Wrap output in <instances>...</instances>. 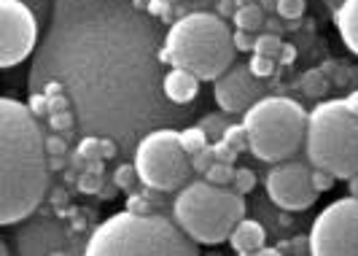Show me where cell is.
I'll list each match as a JSON object with an SVG mask.
<instances>
[{
  "label": "cell",
  "instance_id": "8fae6325",
  "mask_svg": "<svg viewBox=\"0 0 358 256\" xmlns=\"http://www.w3.org/2000/svg\"><path fill=\"white\" fill-rule=\"evenodd\" d=\"M267 194L283 211H307L318 200V189L313 186V165L299 159L275 162L267 173Z\"/></svg>",
  "mask_w": 358,
  "mask_h": 256
},
{
  "label": "cell",
  "instance_id": "9c48e42d",
  "mask_svg": "<svg viewBox=\"0 0 358 256\" xmlns=\"http://www.w3.org/2000/svg\"><path fill=\"white\" fill-rule=\"evenodd\" d=\"M310 254H358V197H340L326 205L310 227Z\"/></svg>",
  "mask_w": 358,
  "mask_h": 256
},
{
  "label": "cell",
  "instance_id": "44dd1931",
  "mask_svg": "<svg viewBox=\"0 0 358 256\" xmlns=\"http://www.w3.org/2000/svg\"><path fill=\"white\" fill-rule=\"evenodd\" d=\"M232 176H234L232 162H221V159H215L213 165L202 173V178H208L210 183H218V186H229V183H232Z\"/></svg>",
  "mask_w": 358,
  "mask_h": 256
},
{
  "label": "cell",
  "instance_id": "5bb4252c",
  "mask_svg": "<svg viewBox=\"0 0 358 256\" xmlns=\"http://www.w3.org/2000/svg\"><path fill=\"white\" fill-rule=\"evenodd\" d=\"M199 81L202 78H197L186 68H170L162 73V97H167L170 106H186L199 94Z\"/></svg>",
  "mask_w": 358,
  "mask_h": 256
},
{
  "label": "cell",
  "instance_id": "d6a6232c",
  "mask_svg": "<svg viewBox=\"0 0 358 256\" xmlns=\"http://www.w3.org/2000/svg\"><path fill=\"white\" fill-rule=\"evenodd\" d=\"M210 148H213V157L221 159V162H234V159H237V151H234L229 143H224V141H213Z\"/></svg>",
  "mask_w": 358,
  "mask_h": 256
},
{
  "label": "cell",
  "instance_id": "8992f818",
  "mask_svg": "<svg viewBox=\"0 0 358 256\" xmlns=\"http://www.w3.org/2000/svg\"><path fill=\"white\" fill-rule=\"evenodd\" d=\"M307 113L296 100L264 94L243 113V127L248 135V151L262 162L291 159L305 146Z\"/></svg>",
  "mask_w": 358,
  "mask_h": 256
},
{
  "label": "cell",
  "instance_id": "d6986e66",
  "mask_svg": "<svg viewBox=\"0 0 358 256\" xmlns=\"http://www.w3.org/2000/svg\"><path fill=\"white\" fill-rule=\"evenodd\" d=\"M180 135V146H183V151L192 157V154H197V151H202V148L210 143V138H208V132L199 127V125H194V127H183L178 129Z\"/></svg>",
  "mask_w": 358,
  "mask_h": 256
},
{
  "label": "cell",
  "instance_id": "ba28073f",
  "mask_svg": "<svg viewBox=\"0 0 358 256\" xmlns=\"http://www.w3.org/2000/svg\"><path fill=\"white\" fill-rule=\"evenodd\" d=\"M135 170L141 183L154 192L183 189L192 176V159L180 146L178 129L159 127L145 132L135 146Z\"/></svg>",
  "mask_w": 358,
  "mask_h": 256
},
{
  "label": "cell",
  "instance_id": "6da1fadb",
  "mask_svg": "<svg viewBox=\"0 0 358 256\" xmlns=\"http://www.w3.org/2000/svg\"><path fill=\"white\" fill-rule=\"evenodd\" d=\"M157 36L138 11L113 0H57L54 27L33 68V92L62 84L81 125L129 141L164 116Z\"/></svg>",
  "mask_w": 358,
  "mask_h": 256
},
{
  "label": "cell",
  "instance_id": "e0dca14e",
  "mask_svg": "<svg viewBox=\"0 0 358 256\" xmlns=\"http://www.w3.org/2000/svg\"><path fill=\"white\" fill-rule=\"evenodd\" d=\"M78 159H87V162H94V159H113L119 154V143L110 138V135H87L84 141H78V148H76Z\"/></svg>",
  "mask_w": 358,
  "mask_h": 256
},
{
  "label": "cell",
  "instance_id": "7a4b0ae2",
  "mask_svg": "<svg viewBox=\"0 0 358 256\" xmlns=\"http://www.w3.org/2000/svg\"><path fill=\"white\" fill-rule=\"evenodd\" d=\"M49 151L36 113L14 97L0 100V224L36 213L49 192Z\"/></svg>",
  "mask_w": 358,
  "mask_h": 256
},
{
  "label": "cell",
  "instance_id": "7402d4cb",
  "mask_svg": "<svg viewBox=\"0 0 358 256\" xmlns=\"http://www.w3.org/2000/svg\"><path fill=\"white\" fill-rule=\"evenodd\" d=\"M227 116H229V113H224V111H221V113H210V116H205V119L199 122V127L208 132V138H210V141H221L224 129L232 125Z\"/></svg>",
  "mask_w": 358,
  "mask_h": 256
},
{
  "label": "cell",
  "instance_id": "f546056e",
  "mask_svg": "<svg viewBox=\"0 0 358 256\" xmlns=\"http://www.w3.org/2000/svg\"><path fill=\"white\" fill-rule=\"evenodd\" d=\"M337 181V176L334 173H329V170H323V167H313V186L318 189V194L321 192H329L331 186Z\"/></svg>",
  "mask_w": 358,
  "mask_h": 256
},
{
  "label": "cell",
  "instance_id": "603a6c76",
  "mask_svg": "<svg viewBox=\"0 0 358 256\" xmlns=\"http://www.w3.org/2000/svg\"><path fill=\"white\" fill-rule=\"evenodd\" d=\"M307 11V0H275V14L286 22L302 19V14Z\"/></svg>",
  "mask_w": 358,
  "mask_h": 256
},
{
  "label": "cell",
  "instance_id": "1f68e13d",
  "mask_svg": "<svg viewBox=\"0 0 358 256\" xmlns=\"http://www.w3.org/2000/svg\"><path fill=\"white\" fill-rule=\"evenodd\" d=\"M127 211H132V213H151L148 194H129L127 197Z\"/></svg>",
  "mask_w": 358,
  "mask_h": 256
},
{
  "label": "cell",
  "instance_id": "3957f363",
  "mask_svg": "<svg viewBox=\"0 0 358 256\" xmlns=\"http://www.w3.org/2000/svg\"><path fill=\"white\" fill-rule=\"evenodd\" d=\"M234 38L221 14L194 11L167 27L162 38V62L186 68L202 81H215L234 65Z\"/></svg>",
  "mask_w": 358,
  "mask_h": 256
},
{
  "label": "cell",
  "instance_id": "4316f807",
  "mask_svg": "<svg viewBox=\"0 0 358 256\" xmlns=\"http://www.w3.org/2000/svg\"><path fill=\"white\" fill-rule=\"evenodd\" d=\"M135 181H141L138 178V170H135V162L129 165H119L116 170H113V183H116V189H124V192H129L132 186H135Z\"/></svg>",
  "mask_w": 358,
  "mask_h": 256
},
{
  "label": "cell",
  "instance_id": "83f0119b",
  "mask_svg": "<svg viewBox=\"0 0 358 256\" xmlns=\"http://www.w3.org/2000/svg\"><path fill=\"white\" fill-rule=\"evenodd\" d=\"M275 65H278V59H275V57L251 55V59H248V68H251V73L259 76V78H269V76L275 73Z\"/></svg>",
  "mask_w": 358,
  "mask_h": 256
},
{
  "label": "cell",
  "instance_id": "484cf974",
  "mask_svg": "<svg viewBox=\"0 0 358 256\" xmlns=\"http://www.w3.org/2000/svg\"><path fill=\"white\" fill-rule=\"evenodd\" d=\"M229 186H232L234 192H240V194H248V192L256 189V173L248 170V167H237Z\"/></svg>",
  "mask_w": 358,
  "mask_h": 256
},
{
  "label": "cell",
  "instance_id": "8d00e7d4",
  "mask_svg": "<svg viewBox=\"0 0 358 256\" xmlns=\"http://www.w3.org/2000/svg\"><path fill=\"white\" fill-rule=\"evenodd\" d=\"M237 6H240L237 0H221V6H218V14H221V17H232L234 11H237Z\"/></svg>",
  "mask_w": 358,
  "mask_h": 256
},
{
  "label": "cell",
  "instance_id": "2e32d148",
  "mask_svg": "<svg viewBox=\"0 0 358 256\" xmlns=\"http://www.w3.org/2000/svg\"><path fill=\"white\" fill-rule=\"evenodd\" d=\"M334 27L342 43L358 57V0H342L334 8Z\"/></svg>",
  "mask_w": 358,
  "mask_h": 256
},
{
  "label": "cell",
  "instance_id": "7c38bea8",
  "mask_svg": "<svg viewBox=\"0 0 358 256\" xmlns=\"http://www.w3.org/2000/svg\"><path fill=\"white\" fill-rule=\"evenodd\" d=\"M259 97H264V84L259 76L251 73L248 62L245 65L237 62L213 81L215 106L229 116H243Z\"/></svg>",
  "mask_w": 358,
  "mask_h": 256
},
{
  "label": "cell",
  "instance_id": "74e56055",
  "mask_svg": "<svg viewBox=\"0 0 358 256\" xmlns=\"http://www.w3.org/2000/svg\"><path fill=\"white\" fill-rule=\"evenodd\" d=\"M342 100H345V106H348V111H350V113H356V116H358V90L348 92V94H345Z\"/></svg>",
  "mask_w": 358,
  "mask_h": 256
},
{
  "label": "cell",
  "instance_id": "ab89813d",
  "mask_svg": "<svg viewBox=\"0 0 358 256\" xmlns=\"http://www.w3.org/2000/svg\"><path fill=\"white\" fill-rule=\"evenodd\" d=\"M262 8H272L275 11V0H262Z\"/></svg>",
  "mask_w": 358,
  "mask_h": 256
},
{
  "label": "cell",
  "instance_id": "5b68a950",
  "mask_svg": "<svg viewBox=\"0 0 358 256\" xmlns=\"http://www.w3.org/2000/svg\"><path fill=\"white\" fill-rule=\"evenodd\" d=\"M245 216V200L232 186L208 178L186 183L173 202V219L197 246H218L229 240L234 224Z\"/></svg>",
  "mask_w": 358,
  "mask_h": 256
},
{
  "label": "cell",
  "instance_id": "9a60e30c",
  "mask_svg": "<svg viewBox=\"0 0 358 256\" xmlns=\"http://www.w3.org/2000/svg\"><path fill=\"white\" fill-rule=\"evenodd\" d=\"M264 240H267V229L259 224V221L253 219H243L234 224V229L229 232V246H232L234 254L240 256H251V254H259L262 248H264Z\"/></svg>",
  "mask_w": 358,
  "mask_h": 256
},
{
  "label": "cell",
  "instance_id": "4fadbf2b",
  "mask_svg": "<svg viewBox=\"0 0 358 256\" xmlns=\"http://www.w3.org/2000/svg\"><path fill=\"white\" fill-rule=\"evenodd\" d=\"M19 224L22 227L14 235L17 254H71V251H78L76 246H71V229L52 216H36V219L27 216Z\"/></svg>",
  "mask_w": 358,
  "mask_h": 256
},
{
  "label": "cell",
  "instance_id": "30bf717a",
  "mask_svg": "<svg viewBox=\"0 0 358 256\" xmlns=\"http://www.w3.org/2000/svg\"><path fill=\"white\" fill-rule=\"evenodd\" d=\"M38 14L24 0H0V68H14L36 49Z\"/></svg>",
  "mask_w": 358,
  "mask_h": 256
},
{
  "label": "cell",
  "instance_id": "d4e9b609",
  "mask_svg": "<svg viewBox=\"0 0 358 256\" xmlns=\"http://www.w3.org/2000/svg\"><path fill=\"white\" fill-rule=\"evenodd\" d=\"M221 141H224V143H229V146H232L237 154H240V151H245V148H248V135H245V127H243V122H240V125H229V127L224 129Z\"/></svg>",
  "mask_w": 358,
  "mask_h": 256
},
{
  "label": "cell",
  "instance_id": "f1b7e54d",
  "mask_svg": "<svg viewBox=\"0 0 358 256\" xmlns=\"http://www.w3.org/2000/svg\"><path fill=\"white\" fill-rule=\"evenodd\" d=\"M189 159H192V170H194V173H205V170H208V167H210V165L215 162L213 148H210V143H208V146L202 148V151H197V154H192Z\"/></svg>",
  "mask_w": 358,
  "mask_h": 256
},
{
  "label": "cell",
  "instance_id": "836d02e7",
  "mask_svg": "<svg viewBox=\"0 0 358 256\" xmlns=\"http://www.w3.org/2000/svg\"><path fill=\"white\" fill-rule=\"evenodd\" d=\"M232 38H234V49L237 52H253V33H248V30H237L234 27V33H232Z\"/></svg>",
  "mask_w": 358,
  "mask_h": 256
},
{
  "label": "cell",
  "instance_id": "ffe728a7",
  "mask_svg": "<svg viewBox=\"0 0 358 256\" xmlns=\"http://www.w3.org/2000/svg\"><path fill=\"white\" fill-rule=\"evenodd\" d=\"M299 90L305 92L307 97H323L329 92V81H326V76L321 71H310V73L299 78Z\"/></svg>",
  "mask_w": 358,
  "mask_h": 256
},
{
  "label": "cell",
  "instance_id": "ac0fdd59",
  "mask_svg": "<svg viewBox=\"0 0 358 256\" xmlns=\"http://www.w3.org/2000/svg\"><path fill=\"white\" fill-rule=\"evenodd\" d=\"M264 22H267V14H264L262 3H251V0L240 3L237 11L232 14L234 27H237V30H248V33H259V30L264 27Z\"/></svg>",
  "mask_w": 358,
  "mask_h": 256
},
{
  "label": "cell",
  "instance_id": "d590c367",
  "mask_svg": "<svg viewBox=\"0 0 358 256\" xmlns=\"http://www.w3.org/2000/svg\"><path fill=\"white\" fill-rule=\"evenodd\" d=\"M33 11L38 14V19H46V14H49V8H52V3L54 0H24Z\"/></svg>",
  "mask_w": 358,
  "mask_h": 256
},
{
  "label": "cell",
  "instance_id": "277c9868",
  "mask_svg": "<svg viewBox=\"0 0 358 256\" xmlns=\"http://www.w3.org/2000/svg\"><path fill=\"white\" fill-rule=\"evenodd\" d=\"M84 254H197V243L176 221L154 213L122 211L100 221L84 243Z\"/></svg>",
  "mask_w": 358,
  "mask_h": 256
},
{
  "label": "cell",
  "instance_id": "f35d334b",
  "mask_svg": "<svg viewBox=\"0 0 358 256\" xmlns=\"http://www.w3.org/2000/svg\"><path fill=\"white\" fill-rule=\"evenodd\" d=\"M348 192H350L353 197H358V173H353V176L348 178Z\"/></svg>",
  "mask_w": 358,
  "mask_h": 256
},
{
  "label": "cell",
  "instance_id": "e575fe53",
  "mask_svg": "<svg viewBox=\"0 0 358 256\" xmlns=\"http://www.w3.org/2000/svg\"><path fill=\"white\" fill-rule=\"evenodd\" d=\"M275 59H278V65H291V62L296 59V49H294L291 43H283V46H280V52H278V57H275Z\"/></svg>",
  "mask_w": 358,
  "mask_h": 256
},
{
  "label": "cell",
  "instance_id": "60d3db41",
  "mask_svg": "<svg viewBox=\"0 0 358 256\" xmlns=\"http://www.w3.org/2000/svg\"><path fill=\"white\" fill-rule=\"evenodd\" d=\"M326 3H329V8H331V11H334V8H337V6H340L342 0H326Z\"/></svg>",
  "mask_w": 358,
  "mask_h": 256
},
{
  "label": "cell",
  "instance_id": "52a82bcc",
  "mask_svg": "<svg viewBox=\"0 0 358 256\" xmlns=\"http://www.w3.org/2000/svg\"><path fill=\"white\" fill-rule=\"evenodd\" d=\"M305 154L313 167H323L337 178L358 173V116L345 100H323L307 116Z\"/></svg>",
  "mask_w": 358,
  "mask_h": 256
},
{
  "label": "cell",
  "instance_id": "4dcf8cb0",
  "mask_svg": "<svg viewBox=\"0 0 358 256\" xmlns=\"http://www.w3.org/2000/svg\"><path fill=\"white\" fill-rule=\"evenodd\" d=\"M46 151L49 157H65L68 154V141L62 132H54V135H46Z\"/></svg>",
  "mask_w": 358,
  "mask_h": 256
},
{
  "label": "cell",
  "instance_id": "cb8c5ba5",
  "mask_svg": "<svg viewBox=\"0 0 358 256\" xmlns=\"http://www.w3.org/2000/svg\"><path fill=\"white\" fill-rule=\"evenodd\" d=\"M283 46V41L275 36V33H259L253 41V55H264V57H278Z\"/></svg>",
  "mask_w": 358,
  "mask_h": 256
}]
</instances>
